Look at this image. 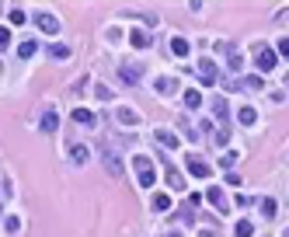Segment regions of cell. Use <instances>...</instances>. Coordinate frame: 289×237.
Returning a JSON list of instances; mask_svg holds the SVG:
<instances>
[{
    "instance_id": "5",
    "label": "cell",
    "mask_w": 289,
    "mask_h": 237,
    "mask_svg": "<svg viewBox=\"0 0 289 237\" xmlns=\"http://www.w3.org/2000/svg\"><path fill=\"white\" fill-rule=\"evenodd\" d=\"M101 160H105V167H108L112 178H122V160H119V154L112 147H101Z\"/></svg>"
},
{
    "instance_id": "18",
    "label": "cell",
    "mask_w": 289,
    "mask_h": 237,
    "mask_svg": "<svg viewBox=\"0 0 289 237\" xmlns=\"http://www.w3.org/2000/svg\"><path fill=\"white\" fill-rule=\"evenodd\" d=\"M174 87H178V84H174L171 77H160V80H157V94H164V98H167V94H174Z\"/></svg>"
},
{
    "instance_id": "19",
    "label": "cell",
    "mask_w": 289,
    "mask_h": 237,
    "mask_svg": "<svg viewBox=\"0 0 289 237\" xmlns=\"http://www.w3.org/2000/svg\"><path fill=\"white\" fill-rule=\"evenodd\" d=\"M35 53H39V42H32V39L18 46V56H25V60H28V56H35Z\"/></svg>"
},
{
    "instance_id": "34",
    "label": "cell",
    "mask_w": 289,
    "mask_h": 237,
    "mask_svg": "<svg viewBox=\"0 0 289 237\" xmlns=\"http://www.w3.org/2000/svg\"><path fill=\"white\" fill-rule=\"evenodd\" d=\"M199 237H216V234H209V230H202V234H199Z\"/></svg>"
},
{
    "instance_id": "26",
    "label": "cell",
    "mask_w": 289,
    "mask_h": 237,
    "mask_svg": "<svg viewBox=\"0 0 289 237\" xmlns=\"http://www.w3.org/2000/svg\"><path fill=\"white\" fill-rule=\"evenodd\" d=\"M261 213L272 220V216H275V199H261Z\"/></svg>"
},
{
    "instance_id": "11",
    "label": "cell",
    "mask_w": 289,
    "mask_h": 237,
    "mask_svg": "<svg viewBox=\"0 0 289 237\" xmlns=\"http://www.w3.org/2000/svg\"><path fill=\"white\" fill-rule=\"evenodd\" d=\"M199 77L206 80V84H216V67H213V60H199Z\"/></svg>"
},
{
    "instance_id": "35",
    "label": "cell",
    "mask_w": 289,
    "mask_h": 237,
    "mask_svg": "<svg viewBox=\"0 0 289 237\" xmlns=\"http://www.w3.org/2000/svg\"><path fill=\"white\" fill-rule=\"evenodd\" d=\"M167 237H181V234H178V230H174V234H167Z\"/></svg>"
},
{
    "instance_id": "36",
    "label": "cell",
    "mask_w": 289,
    "mask_h": 237,
    "mask_svg": "<svg viewBox=\"0 0 289 237\" xmlns=\"http://www.w3.org/2000/svg\"><path fill=\"white\" fill-rule=\"evenodd\" d=\"M286 87H289V74H286Z\"/></svg>"
},
{
    "instance_id": "16",
    "label": "cell",
    "mask_w": 289,
    "mask_h": 237,
    "mask_svg": "<svg viewBox=\"0 0 289 237\" xmlns=\"http://www.w3.org/2000/svg\"><path fill=\"white\" fill-rule=\"evenodd\" d=\"M233 234L237 237H251L254 234V223H251V220H237V223H233Z\"/></svg>"
},
{
    "instance_id": "12",
    "label": "cell",
    "mask_w": 289,
    "mask_h": 237,
    "mask_svg": "<svg viewBox=\"0 0 289 237\" xmlns=\"http://www.w3.org/2000/svg\"><path fill=\"white\" fill-rule=\"evenodd\" d=\"M115 122H119V126H136L140 115H136L133 108H119V112H115Z\"/></svg>"
},
{
    "instance_id": "21",
    "label": "cell",
    "mask_w": 289,
    "mask_h": 237,
    "mask_svg": "<svg viewBox=\"0 0 289 237\" xmlns=\"http://www.w3.org/2000/svg\"><path fill=\"white\" fill-rule=\"evenodd\" d=\"M129 42H133L136 49H146V46H150V35H146V32H133V35H129Z\"/></svg>"
},
{
    "instance_id": "2",
    "label": "cell",
    "mask_w": 289,
    "mask_h": 237,
    "mask_svg": "<svg viewBox=\"0 0 289 237\" xmlns=\"http://www.w3.org/2000/svg\"><path fill=\"white\" fill-rule=\"evenodd\" d=\"M143 63H136V60H122V63H119V77H122V84H126V87H136V84H140V80H143Z\"/></svg>"
},
{
    "instance_id": "28",
    "label": "cell",
    "mask_w": 289,
    "mask_h": 237,
    "mask_svg": "<svg viewBox=\"0 0 289 237\" xmlns=\"http://www.w3.org/2000/svg\"><path fill=\"white\" fill-rule=\"evenodd\" d=\"M94 94H98L101 101H108V98H112V87H105V84H94Z\"/></svg>"
},
{
    "instance_id": "1",
    "label": "cell",
    "mask_w": 289,
    "mask_h": 237,
    "mask_svg": "<svg viewBox=\"0 0 289 237\" xmlns=\"http://www.w3.org/2000/svg\"><path fill=\"white\" fill-rule=\"evenodd\" d=\"M133 167H136V181H140L143 188H150V185L157 181V167H153V160L146 157V154H140V157L133 160Z\"/></svg>"
},
{
    "instance_id": "27",
    "label": "cell",
    "mask_w": 289,
    "mask_h": 237,
    "mask_svg": "<svg viewBox=\"0 0 289 237\" xmlns=\"http://www.w3.org/2000/svg\"><path fill=\"white\" fill-rule=\"evenodd\" d=\"M192 209H195V206H181L174 220H181V223H192Z\"/></svg>"
},
{
    "instance_id": "23",
    "label": "cell",
    "mask_w": 289,
    "mask_h": 237,
    "mask_svg": "<svg viewBox=\"0 0 289 237\" xmlns=\"http://www.w3.org/2000/svg\"><path fill=\"white\" fill-rule=\"evenodd\" d=\"M237 119H240L244 126H254V119H258V112H254V108H240V112H237Z\"/></svg>"
},
{
    "instance_id": "17",
    "label": "cell",
    "mask_w": 289,
    "mask_h": 237,
    "mask_svg": "<svg viewBox=\"0 0 289 237\" xmlns=\"http://www.w3.org/2000/svg\"><path fill=\"white\" fill-rule=\"evenodd\" d=\"M73 119H77L80 126H91V122H94V112H91V108H73Z\"/></svg>"
},
{
    "instance_id": "24",
    "label": "cell",
    "mask_w": 289,
    "mask_h": 237,
    "mask_svg": "<svg viewBox=\"0 0 289 237\" xmlns=\"http://www.w3.org/2000/svg\"><path fill=\"white\" fill-rule=\"evenodd\" d=\"M209 105H213V112L219 115V122H226V101H223V98H213Z\"/></svg>"
},
{
    "instance_id": "7",
    "label": "cell",
    "mask_w": 289,
    "mask_h": 237,
    "mask_svg": "<svg viewBox=\"0 0 289 237\" xmlns=\"http://www.w3.org/2000/svg\"><path fill=\"white\" fill-rule=\"evenodd\" d=\"M206 199H209V206H213V209L226 213V195H223V188H216V185H213V188L206 192Z\"/></svg>"
},
{
    "instance_id": "15",
    "label": "cell",
    "mask_w": 289,
    "mask_h": 237,
    "mask_svg": "<svg viewBox=\"0 0 289 237\" xmlns=\"http://www.w3.org/2000/svg\"><path fill=\"white\" fill-rule=\"evenodd\" d=\"M188 49H192V46H188V39H181V35H174V39H171V53H174V56H188Z\"/></svg>"
},
{
    "instance_id": "6",
    "label": "cell",
    "mask_w": 289,
    "mask_h": 237,
    "mask_svg": "<svg viewBox=\"0 0 289 237\" xmlns=\"http://www.w3.org/2000/svg\"><path fill=\"white\" fill-rule=\"evenodd\" d=\"M35 25H39L46 35H56V32H60V21H56L49 11H39V14H35Z\"/></svg>"
},
{
    "instance_id": "32",
    "label": "cell",
    "mask_w": 289,
    "mask_h": 237,
    "mask_svg": "<svg viewBox=\"0 0 289 237\" xmlns=\"http://www.w3.org/2000/svg\"><path fill=\"white\" fill-rule=\"evenodd\" d=\"M226 63H230V70H240V63H244V60H240V56H237V53H233V56H230V60H226Z\"/></svg>"
},
{
    "instance_id": "33",
    "label": "cell",
    "mask_w": 289,
    "mask_h": 237,
    "mask_svg": "<svg viewBox=\"0 0 289 237\" xmlns=\"http://www.w3.org/2000/svg\"><path fill=\"white\" fill-rule=\"evenodd\" d=\"M279 53H282V56H289V35H286V39H279Z\"/></svg>"
},
{
    "instance_id": "10",
    "label": "cell",
    "mask_w": 289,
    "mask_h": 237,
    "mask_svg": "<svg viewBox=\"0 0 289 237\" xmlns=\"http://www.w3.org/2000/svg\"><path fill=\"white\" fill-rule=\"evenodd\" d=\"M153 140H157L164 150H174V147H178V136H174V133H167V129H157V133H153Z\"/></svg>"
},
{
    "instance_id": "20",
    "label": "cell",
    "mask_w": 289,
    "mask_h": 237,
    "mask_svg": "<svg viewBox=\"0 0 289 237\" xmlns=\"http://www.w3.org/2000/svg\"><path fill=\"white\" fill-rule=\"evenodd\" d=\"M49 53H53L56 60H70V46H63V42H53V46H49Z\"/></svg>"
},
{
    "instance_id": "25",
    "label": "cell",
    "mask_w": 289,
    "mask_h": 237,
    "mask_svg": "<svg viewBox=\"0 0 289 237\" xmlns=\"http://www.w3.org/2000/svg\"><path fill=\"white\" fill-rule=\"evenodd\" d=\"M167 181H171V188H178V192L185 188V178H181L178 171H171V174H167Z\"/></svg>"
},
{
    "instance_id": "29",
    "label": "cell",
    "mask_w": 289,
    "mask_h": 237,
    "mask_svg": "<svg viewBox=\"0 0 289 237\" xmlns=\"http://www.w3.org/2000/svg\"><path fill=\"white\" fill-rule=\"evenodd\" d=\"M21 21H25V11L14 7V11H11V25H21Z\"/></svg>"
},
{
    "instance_id": "30",
    "label": "cell",
    "mask_w": 289,
    "mask_h": 237,
    "mask_svg": "<svg viewBox=\"0 0 289 237\" xmlns=\"http://www.w3.org/2000/svg\"><path fill=\"white\" fill-rule=\"evenodd\" d=\"M4 227H7V230H18V227H21V220H18V216H7V220H4Z\"/></svg>"
},
{
    "instance_id": "9",
    "label": "cell",
    "mask_w": 289,
    "mask_h": 237,
    "mask_svg": "<svg viewBox=\"0 0 289 237\" xmlns=\"http://www.w3.org/2000/svg\"><path fill=\"white\" fill-rule=\"evenodd\" d=\"M56 126H60V115H56V112L49 108V112L42 115V122H39V129H42V133L49 136V133H56Z\"/></svg>"
},
{
    "instance_id": "3",
    "label": "cell",
    "mask_w": 289,
    "mask_h": 237,
    "mask_svg": "<svg viewBox=\"0 0 289 237\" xmlns=\"http://www.w3.org/2000/svg\"><path fill=\"white\" fill-rule=\"evenodd\" d=\"M185 167H188V171H192L195 178H209V174H213L209 160H202L199 154H188V157H185Z\"/></svg>"
},
{
    "instance_id": "22",
    "label": "cell",
    "mask_w": 289,
    "mask_h": 237,
    "mask_svg": "<svg viewBox=\"0 0 289 237\" xmlns=\"http://www.w3.org/2000/svg\"><path fill=\"white\" fill-rule=\"evenodd\" d=\"M202 105V94L199 91H185V108H199Z\"/></svg>"
},
{
    "instance_id": "8",
    "label": "cell",
    "mask_w": 289,
    "mask_h": 237,
    "mask_svg": "<svg viewBox=\"0 0 289 237\" xmlns=\"http://www.w3.org/2000/svg\"><path fill=\"white\" fill-rule=\"evenodd\" d=\"M70 160L80 167V164H87V160H91V150H87L84 143H70Z\"/></svg>"
},
{
    "instance_id": "13",
    "label": "cell",
    "mask_w": 289,
    "mask_h": 237,
    "mask_svg": "<svg viewBox=\"0 0 289 237\" xmlns=\"http://www.w3.org/2000/svg\"><path fill=\"white\" fill-rule=\"evenodd\" d=\"M261 87H265V84H261V77H240L233 91H261Z\"/></svg>"
},
{
    "instance_id": "4",
    "label": "cell",
    "mask_w": 289,
    "mask_h": 237,
    "mask_svg": "<svg viewBox=\"0 0 289 237\" xmlns=\"http://www.w3.org/2000/svg\"><path fill=\"white\" fill-rule=\"evenodd\" d=\"M254 63H258V70L261 74H268L279 60H275V49H268V46H258V53H254Z\"/></svg>"
},
{
    "instance_id": "14",
    "label": "cell",
    "mask_w": 289,
    "mask_h": 237,
    "mask_svg": "<svg viewBox=\"0 0 289 237\" xmlns=\"http://www.w3.org/2000/svg\"><path fill=\"white\" fill-rule=\"evenodd\" d=\"M150 206H153L157 213H164V209H171V195H167V192H153V199H150Z\"/></svg>"
},
{
    "instance_id": "31",
    "label": "cell",
    "mask_w": 289,
    "mask_h": 237,
    "mask_svg": "<svg viewBox=\"0 0 289 237\" xmlns=\"http://www.w3.org/2000/svg\"><path fill=\"white\" fill-rule=\"evenodd\" d=\"M7 46H11V32H7V28H0V49H7Z\"/></svg>"
}]
</instances>
